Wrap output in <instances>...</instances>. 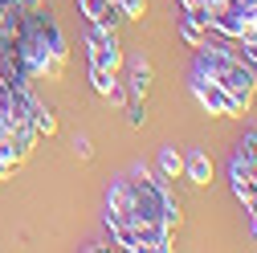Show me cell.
Wrapping results in <instances>:
<instances>
[{
	"instance_id": "6",
	"label": "cell",
	"mask_w": 257,
	"mask_h": 253,
	"mask_svg": "<svg viewBox=\"0 0 257 253\" xmlns=\"http://www.w3.org/2000/svg\"><path fill=\"white\" fill-rule=\"evenodd\" d=\"M245 25H253L237 0H220V5H208V29H216V33L224 37H241L245 33Z\"/></svg>"
},
{
	"instance_id": "15",
	"label": "cell",
	"mask_w": 257,
	"mask_h": 253,
	"mask_svg": "<svg viewBox=\"0 0 257 253\" xmlns=\"http://www.w3.org/2000/svg\"><path fill=\"white\" fill-rule=\"evenodd\" d=\"M90 82H94V90H98L102 94V98H106V94H110V86L118 82L110 70H102V66H90Z\"/></svg>"
},
{
	"instance_id": "9",
	"label": "cell",
	"mask_w": 257,
	"mask_h": 253,
	"mask_svg": "<svg viewBox=\"0 0 257 253\" xmlns=\"http://www.w3.org/2000/svg\"><path fill=\"white\" fill-rule=\"evenodd\" d=\"M184 176H188L192 184H200V188H204V184L212 180V160H208V151H200V147H196V151H188V160H184Z\"/></svg>"
},
{
	"instance_id": "8",
	"label": "cell",
	"mask_w": 257,
	"mask_h": 253,
	"mask_svg": "<svg viewBox=\"0 0 257 253\" xmlns=\"http://www.w3.org/2000/svg\"><path fill=\"white\" fill-rule=\"evenodd\" d=\"M151 61L147 57H131L126 61V94H131V98H143V94L151 90Z\"/></svg>"
},
{
	"instance_id": "13",
	"label": "cell",
	"mask_w": 257,
	"mask_h": 253,
	"mask_svg": "<svg viewBox=\"0 0 257 253\" xmlns=\"http://www.w3.org/2000/svg\"><path fill=\"white\" fill-rule=\"evenodd\" d=\"M29 122H33L37 139H41V135H53V131H57V118H53V110H49V106H41V102L33 106V114H29Z\"/></svg>"
},
{
	"instance_id": "7",
	"label": "cell",
	"mask_w": 257,
	"mask_h": 253,
	"mask_svg": "<svg viewBox=\"0 0 257 253\" xmlns=\"http://www.w3.org/2000/svg\"><path fill=\"white\" fill-rule=\"evenodd\" d=\"M229 184H233V196H237L245 208H257V180H253L245 155H241L237 147H233V155H229Z\"/></svg>"
},
{
	"instance_id": "10",
	"label": "cell",
	"mask_w": 257,
	"mask_h": 253,
	"mask_svg": "<svg viewBox=\"0 0 257 253\" xmlns=\"http://www.w3.org/2000/svg\"><path fill=\"white\" fill-rule=\"evenodd\" d=\"M106 208L126 216V225H131V180H114L110 192H106Z\"/></svg>"
},
{
	"instance_id": "12",
	"label": "cell",
	"mask_w": 257,
	"mask_h": 253,
	"mask_svg": "<svg viewBox=\"0 0 257 253\" xmlns=\"http://www.w3.org/2000/svg\"><path fill=\"white\" fill-rule=\"evenodd\" d=\"M159 172H164L168 180L184 176V155H180L176 147H159Z\"/></svg>"
},
{
	"instance_id": "5",
	"label": "cell",
	"mask_w": 257,
	"mask_h": 253,
	"mask_svg": "<svg viewBox=\"0 0 257 253\" xmlns=\"http://www.w3.org/2000/svg\"><path fill=\"white\" fill-rule=\"evenodd\" d=\"M86 45H90V66H102V70L118 74V66H122V45H118V37H114V29L90 25Z\"/></svg>"
},
{
	"instance_id": "19",
	"label": "cell",
	"mask_w": 257,
	"mask_h": 253,
	"mask_svg": "<svg viewBox=\"0 0 257 253\" xmlns=\"http://www.w3.org/2000/svg\"><path fill=\"white\" fill-rule=\"evenodd\" d=\"M122 21H126V13L118 9V0H110V5H106V13H102V21H98V25H106V29H118Z\"/></svg>"
},
{
	"instance_id": "11",
	"label": "cell",
	"mask_w": 257,
	"mask_h": 253,
	"mask_svg": "<svg viewBox=\"0 0 257 253\" xmlns=\"http://www.w3.org/2000/svg\"><path fill=\"white\" fill-rule=\"evenodd\" d=\"M176 21H180V37H184V41H188L192 49H196V45L204 41V29H208V25H204L200 17H192V13H180Z\"/></svg>"
},
{
	"instance_id": "16",
	"label": "cell",
	"mask_w": 257,
	"mask_h": 253,
	"mask_svg": "<svg viewBox=\"0 0 257 253\" xmlns=\"http://www.w3.org/2000/svg\"><path fill=\"white\" fill-rule=\"evenodd\" d=\"M17 155H13V147H9V139H0V180H13V172H17Z\"/></svg>"
},
{
	"instance_id": "20",
	"label": "cell",
	"mask_w": 257,
	"mask_h": 253,
	"mask_svg": "<svg viewBox=\"0 0 257 253\" xmlns=\"http://www.w3.org/2000/svg\"><path fill=\"white\" fill-rule=\"evenodd\" d=\"M143 118H147L143 98H126V122H131V126H143Z\"/></svg>"
},
{
	"instance_id": "18",
	"label": "cell",
	"mask_w": 257,
	"mask_h": 253,
	"mask_svg": "<svg viewBox=\"0 0 257 253\" xmlns=\"http://www.w3.org/2000/svg\"><path fill=\"white\" fill-rule=\"evenodd\" d=\"M118 9L126 13V21H143L147 17V0H118Z\"/></svg>"
},
{
	"instance_id": "17",
	"label": "cell",
	"mask_w": 257,
	"mask_h": 253,
	"mask_svg": "<svg viewBox=\"0 0 257 253\" xmlns=\"http://www.w3.org/2000/svg\"><path fill=\"white\" fill-rule=\"evenodd\" d=\"M106 5H110V0H78V9H82V17H86L90 25H98V21H102Z\"/></svg>"
},
{
	"instance_id": "23",
	"label": "cell",
	"mask_w": 257,
	"mask_h": 253,
	"mask_svg": "<svg viewBox=\"0 0 257 253\" xmlns=\"http://www.w3.org/2000/svg\"><path fill=\"white\" fill-rule=\"evenodd\" d=\"M176 9H180V13H200L204 0H176Z\"/></svg>"
},
{
	"instance_id": "21",
	"label": "cell",
	"mask_w": 257,
	"mask_h": 253,
	"mask_svg": "<svg viewBox=\"0 0 257 253\" xmlns=\"http://www.w3.org/2000/svg\"><path fill=\"white\" fill-rule=\"evenodd\" d=\"M106 98H110L114 106H126V98H131V94H126V86H122V82H114V86H110V94H106Z\"/></svg>"
},
{
	"instance_id": "25",
	"label": "cell",
	"mask_w": 257,
	"mask_h": 253,
	"mask_svg": "<svg viewBox=\"0 0 257 253\" xmlns=\"http://www.w3.org/2000/svg\"><path fill=\"white\" fill-rule=\"evenodd\" d=\"M249 225H253V237H257V208H249Z\"/></svg>"
},
{
	"instance_id": "22",
	"label": "cell",
	"mask_w": 257,
	"mask_h": 253,
	"mask_svg": "<svg viewBox=\"0 0 257 253\" xmlns=\"http://www.w3.org/2000/svg\"><path fill=\"white\" fill-rule=\"evenodd\" d=\"M74 151L82 155V160H90V151H94V147H90V139H86V135H74Z\"/></svg>"
},
{
	"instance_id": "24",
	"label": "cell",
	"mask_w": 257,
	"mask_h": 253,
	"mask_svg": "<svg viewBox=\"0 0 257 253\" xmlns=\"http://www.w3.org/2000/svg\"><path fill=\"white\" fill-rule=\"evenodd\" d=\"M237 5H241V13H245L253 25H257V0H237Z\"/></svg>"
},
{
	"instance_id": "14",
	"label": "cell",
	"mask_w": 257,
	"mask_h": 253,
	"mask_svg": "<svg viewBox=\"0 0 257 253\" xmlns=\"http://www.w3.org/2000/svg\"><path fill=\"white\" fill-rule=\"evenodd\" d=\"M237 151L245 155V164H249V172H253V180H257V126L245 131V139L237 143Z\"/></svg>"
},
{
	"instance_id": "3",
	"label": "cell",
	"mask_w": 257,
	"mask_h": 253,
	"mask_svg": "<svg viewBox=\"0 0 257 253\" xmlns=\"http://www.w3.org/2000/svg\"><path fill=\"white\" fill-rule=\"evenodd\" d=\"M139 220H147V225H168V229L180 225V200L147 168L131 176V225H139Z\"/></svg>"
},
{
	"instance_id": "1",
	"label": "cell",
	"mask_w": 257,
	"mask_h": 253,
	"mask_svg": "<svg viewBox=\"0 0 257 253\" xmlns=\"http://www.w3.org/2000/svg\"><path fill=\"white\" fill-rule=\"evenodd\" d=\"M17 57L21 66L29 70V78H61L66 70V33L49 9H29L21 21V33H17Z\"/></svg>"
},
{
	"instance_id": "2",
	"label": "cell",
	"mask_w": 257,
	"mask_h": 253,
	"mask_svg": "<svg viewBox=\"0 0 257 253\" xmlns=\"http://www.w3.org/2000/svg\"><path fill=\"white\" fill-rule=\"evenodd\" d=\"M192 70L212 78L216 86H224L233 94V98L241 102V110L249 114V102H253V94H257V82H253V70L245 66L241 57H233L229 49H220V45H208L200 41L196 45V61H192Z\"/></svg>"
},
{
	"instance_id": "4",
	"label": "cell",
	"mask_w": 257,
	"mask_h": 253,
	"mask_svg": "<svg viewBox=\"0 0 257 253\" xmlns=\"http://www.w3.org/2000/svg\"><path fill=\"white\" fill-rule=\"evenodd\" d=\"M188 90H192V98H196L212 118H241L245 110H241V102L233 98L224 86H216L212 78H204V74H196L192 70V78H188Z\"/></svg>"
}]
</instances>
